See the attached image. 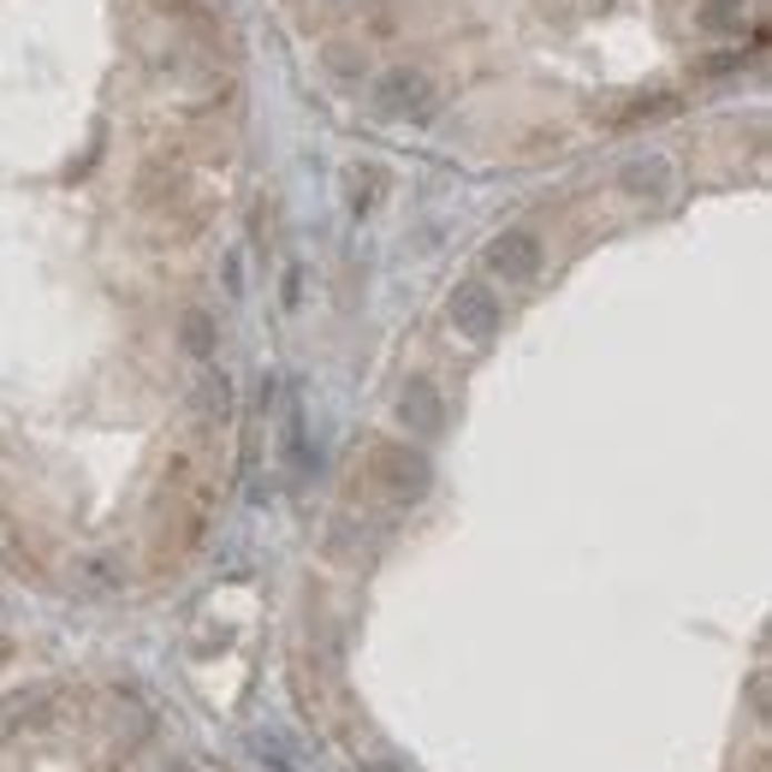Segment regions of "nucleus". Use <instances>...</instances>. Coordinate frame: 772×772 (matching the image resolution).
<instances>
[{"mask_svg": "<svg viewBox=\"0 0 772 772\" xmlns=\"http://www.w3.org/2000/svg\"><path fill=\"white\" fill-rule=\"evenodd\" d=\"M452 315H458L470 333H488V328H493V298L470 285V291H458V298H452Z\"/></svg>", "mask_w": 772, "mask_h": 772, "instance_id": "obj_1", "label": "nucleus"}]
</instances>
